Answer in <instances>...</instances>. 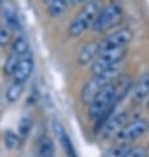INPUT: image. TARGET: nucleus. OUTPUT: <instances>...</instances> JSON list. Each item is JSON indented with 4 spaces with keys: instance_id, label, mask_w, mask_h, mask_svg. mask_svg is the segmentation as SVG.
<instances>
[{
    "instance_id": "1a4fd4ad",
    "label": "nucleus",
    "mask_w": 149,
    "mask_h": 157,
    "mask_svg": "<svg viewBox=\"0 0 149 157\" xmlns=\"http://www.w3.org/2000/svg\"><path fill=\"white\" fill-rule=\"evenodd\" d=\"M33 69H34L33 54H32V52L29 50L27 54H24L23 57L20 58V62L17 65V69L13 74V79L25 83L30 78V75H32Z\"/></svg>"
},
{
    "instance_id": "ddd939ff",
    "label": "nucleus",
    "mask_w": 149,
    "mask_h": 157,
    "mask_svg": "<svg viewBox=\"0 0 149 157\" xmlns=\"http://www.w3.org/2000/svg\"><path fill=\"white\" fill-rule=\"evenodd\" d=\"M2 16L6 25L11 30L20 29V19L19 15L11 4H2Z\"/></svg>"
},
{
    "instance_id": "20e7f679",
    "label": "nucleus",
    "mask_w": 149,
    "mask_h": 157,
    "mask_svg": "<svg viewBox=\"0 0 149 157\" xmlns=\"http://www.w3.org/2000/svg\"><path fill=\"white\" fill-rule=\"evenodd\" d=\"M127 56V46L107 49L100 52L99 56L91 62V73L93 75L106 73L113 67H117Z\"/></svg>"
},
{
    "instance_id": "423d86ee",
    "label": "nucleus",
    "mask_w": 149,
    "mask_h": 157,
    "mask_svg": "<svg viewBox=\"0 0 149 157\" xmlns=\"http://www.w3.org/2000/svg\"><path fill=\"white\" fill-rule=\"evenodd\" d=\"M149 129V120L145 117H137V119L129 120L121 131L116 135V139L120 143L133 141L136 139L144 136Z\"/></svg>"
},
{
    "instance_id": "6e6552de",
    "label": "nucleus",
    "mask_w": 149,
    "mask_h": 157,
    "mask_svg": "<svg viewBox=\"0 0 149 157\" xmlns=\"http://www.w3.org/2000/svg\"><path fill=\"white\" fill-rule=\"evenodd\" d=\"M128 121H129V114L127 111L120 112L117 115H112L104 123L103 127L100 128V135H102L103 139H109L112 136H116Z\"/></svg>"
},
{
    "instance_id": "39448f33",
    "label": "nucleus",
    "mask_w": 149,
    "mask_h": 157,
    "mask_svg": "<svg viewBox=\"0 0 149 157\" xmlns=\"http://www.w3.org/2000/svg\"><path fill=\"white\" fill-rule=\"evenodd\" d=\"M123 16V8L119 3L111 2L100 8L98 17L93 25V32L95 33H103L106 30L113 28L116 24H119Z\"/></svg>"
},
{
    "instance_id": "2eb2a0df",
    "label": "nucleus",
    "mask_w": 149,
    "mask_h": 157,
    "mask_svg": "<svg viewBox=\"0 0 149 157\" xmlns=\"http://www.w3.org/2000/svg\"><path fill=\"white\" fill-rule=\"evenodd\" d=\"M23 91H24V83L13 79V82L8 86V89L6 91V98L10 103H15L23 95Z\"/></svg>"
},
{
    "instance_id": "f03ea898",
    "label": "nucleus",
    "mask_w": 149,
    "mask_h": 157,
    "mask_svg": "<svg viewBox=\"0 0 149 157\" xmlns=\"http://www.w3.org/2000/svg\"><path fill=\"white\" fill-rule=\"evenodd\" d=\"M102 3L99 0H91L87 2L85 6L82 7V10L74 16V19L71 20V23L69 25V36L75 38L79 37L81 34H83L86 30H89L93 28V25L95 23L98 13L102 8Z\"/></svg>"
},
{
    "instance_id": "4468645a",
    "label": "nucleus",
    "mask_w": 149,
    "mask_h": 157,
    "mask_svg": "<svg viewBox=\"0 0 149 157\" xmlns=\"http://www.w3.org/2000/svg\"><path fill=\"white\" fill-rule=\"evenodd\" d=\"M54 143L50 137L41 136L36 144V157H53Z\"/></svg>"
},
{
    "instance_id": "b1692460",
    "label": "nucleus",
    "mask_w": 149,
    "mask_h": 157,
    "mask_svg": "<svg viewBox=\"0 0 149 157\" xmlns=\"http://www.w3.org/2000/svg\"><path fill=\"white\" fill-rule=\"evenodd\" d=\"M71 4H79V3H87V2H91V0H70Z\"/></svg>"
},
{
    "instance_id": "9b49d317",
    "label": "nucleus",
    "mask_w": 149,
    "mask_h": 157,
    "mask_svg": "<svg viewBox=\"0 0 149 157\" xmlns=\"http://www.w3.org/2000/svg\"><path fill=\"white\" fill-rule=\"evenodd\" d=\"M100 53V44L99 41L90 42L82 48V50L78 54V63L79 65H87L98 57Z\"/></svg>"
},
{
    "instance_id": "f3484780",
    "label": "nucleus",
    "mask_w": 149,
    "mask_h": 157,
    "mask_svg": "<svg viewBox=\"0 0 149 157\" xmlns=\"http://www.w3.org/2000/svg\"><path fill=\"white\" fill-rule=\"evenodd\" d=\"M12 52L19 56H24L29 52V42L25 36H17L12 42Z\"/></svg>"
},
{
    "instance_id": "a878e982",
    "label": "nucleus",
    "mask_w": 149,
    "mask_h": 157,
    "mask_svg": "<svg viewBox=\"0 0 149 157\" xmlns=\"http://www.w3.org/2000/svg\"><path fill=\"white\" fill-rule=\"evenodd\" d=\"M147 110L149 111V98H148V102H147Z\"/></svg>"
},
{
    "instance_id": "6ab92c4d",
    "label": "nucleus",
    "mask_w": 149,
    "mask_h": 157,
    "mask_svg": "<svg viewBox=\"0 0 149 157\" xmlns=\"http://www.w3.org/2000/svg\"><path fill=\"white\" fill-rule=\"evenodd\" d=\"M4 144L8 149H17L21 144V136L12 131H6L4 133Z\"/></svg>"
},
{
    "instance_id": "7ed1b4c3",
    "label": "nucleus",
    "mask_w": 149,
    "mask_h": 157,
    "mask_svg": "<svg viewBox=\"0 0 149 157\" xmlns=\"http://www.w3.org/2000/svg\"><path fill=\"white\" fill-rule=\"evenodd\" d=\"M119 71H120V67L117 66V67H113L111 70L106 71V73L93 75V78L87 81L82 87V91H81L82 102L89 104L104 87L109 85L111 82H113V79L119 75Z\"/></svg>"
},
{
    "instance_id": "5701e85b",
    "label": "nucleus",
    "mask_w": 149,
    "mask_h": 157,
    "mask_svg": "<svg viewBox=\"0 0 149 157\" xmlns=\"http://www.w3.org/2000/svg\"><path fill=\"white\" fill-rule=\"evenodd\" d=\"M11 41V32L6 28H0V46H6Z\"/></svg>"
},
{
    "instance_id": "bb28decb",
    "label": "nucleus",
    "mask_w": 149,
    "mask_h": 157,
    "mask_svg": "<svg viewBox=\"0 0 149 157\" xmlns=\"http://www.w3.org/2000/svg\"><path fill=\"white\" fill-rule=\"evenodd\" d=\"M0 6H2V0H0Z\"/></svg>"
},
{
    "instance_id": "f8f14e48",
    "label": "nucleus",
    "mask_w": 149,
    "mask_h": 157,
    "mask_svg": "<svg viewBox=\"0 0 149 157\" xmlns=\"http://www.w3.org/2000/svg\"><path fill=\"white\" fill-rule=\"evenodd\" d=\"M147 98H149V71L143 74L139 78L137 83L135 85L133 91H132V99L135 102H143Z\"/></svg>"
},
{
    "instance_id": "a211bd4d",
    "label": "nucleus",
    "mask_w": 149,
    "mask_h": 157,
    "mask_svg": "<svg viewBox=\"0 0 149 157\" xmlns=\"http://www.w3.org/2000/svg\"><path fill=\"white\" fill-rule=\"evenodd\" d=\"M21 57H23V56H19V54L13 53V52H11V54L7 57L6 63H4V71H6L7 75H13L15 74Z\"/></svg>"
},
{
    "instance_id": "9d476101",
    "label": "nucleus",
    "mask_w": 149,
    "mask_h": 157,
    "mask_svg": "<svg viewBox=\"0 0 149 157\" xmlns=\"http://www.w3.org/2000/svg\"><path fill=\"white\" fill-rule=\"evenodd\" d=\"M52 128H53L55 136H57V139H58L62 149L65 151V153L67 155V157H77L75 148H74L71 140H70L67 132L62 127V124H61L58 120H53L52 121Z\"/></svg>"
},
{
    "instance_id": "412c9836",
    "label": "nucleus",
    "mask_w": 149,
    "mask_h": 157,
    "mask_svg": "<svg viewBox=\"0 0 149 157\" xmlns=\"http://www.w3.org/2000/svg\"><path fill=\"white\" fill-rule=\"evenodd\" d=\"M128 149H129L128 145H119V147H115V148H112V149H109L108 152H106L103 157H125Z\"/></svg>"
},
{
    "instance_id": "f257e3e1",
    "label": "nucleus",
    "mask_w": 149,
    "mask_h": 157,
    "mask_svg": "<svg viewBox=\"0 0 149 157\" xmlns=\"http://www.w3.org/2000/svg\"><path fill=\"white\" fill-rule=\"evenodd\" d=\"M128 86L119 87L115 81L107 85L96 97L89 103V115L91 119H98L102 116L107 110H115L116 104L123 99L125 95Z\"/></svg>"
},
{
    "instance_id": "aec40b11",
    "label": "nucleus",
    "mask_w": 149,
    "mask_h": 157,
    "mask_svg": "<svg viewBox=\"0 0 149 157\" xmlns=\"http://www.w3.org/2000/svg\"><path fill=\"white\" fill-rule=\"evenodd\" d=\"M33 125V120L30 116H23L19 123V135L21 137H27L30 128Z\"/></svg>"
},
{
    "instance_id": "0eeeda50",
    "label": "nucleus",
    "mask_w": 149,
    "mask_h": 157,
    "mask_svg": "<svg viewBox=\"0 0 149 157\" xmlns=\"http://www.w3.org/2000/svg\"><path fill=\"white\" fill-rule=\"evenodd\" d=\"M132 37L133 34L129 29H125V28L117 29L115 32L109 33L106 38L99 41L100 52L107 50V49H115V48H124L131 42Z\"/></svg>"
},
{
    "instance_id": "4be33fe9",
    "label": "nucleus",
    "mask_w": 149,
    "mask_h": 157,
    "mask_svg": "<svg viewBox=\"0 0 149 157\" xmlns=\"http://www.w3.org/2000/svg\"><path fill=\"white\" fill-rule=\"evenodd\" d=\"M147 156H148V149L143 145L129 148L125 155V157H147Z\"/></svg>"
},
{
    "instance_id": "393cba45",
    "label": "nucleus",
    "mask_w": 149,
    "mask_h": 157,
    "mask_svg": "<svg viewBox=\"0 0 149 157\" xmlns=\"http://www.w3.org/2000/svg\"><path fill=\"white\" fill-rule=\"evenodd\" d=\"M52 2H53V0H42V3L45 4V6H49V4H50Z\"/></svg>"
},
{
    "instance_id": "dca6fc26",
    "label": "nucleus",
    "mask_w": 149,
    "mask_h": 157,
    "mask_svg": "<svg viewBox=\"0 0 149 157\" xmlns=\"http://www.w3.org/2000/svg\"><path fill=\"white\" fill-rule=\"evenodd\" d=\"M69 4H71L70 0H53L49 6H46L48 7V13H49L50 17L57 19V17H59L65 11L67 10Z\"/></svg>"
}]
</instances>
